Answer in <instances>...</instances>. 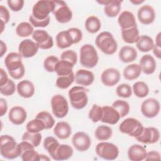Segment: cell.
Here are the masks:
<instances>
[{
  "label": "cell",
  "instance_id": "obj_1",
  "mask_svg": "<svg viewBox=\"0 0 161 161\" xmlns=\"http://www.w3.org/2000/svg\"><path fill=\"white\" fill-rule=\"evenodd\" d=\"M22 58L17 52H10L5 57L4 65L9 75L14 79H20L25 75V69L22 62Z\"/></svg>",
  "mask_w": 161,
  "mask_h": 161
},
{
  "label": "cell",
  "instance_id": "obj_2",
  "mask_svg": "<svg viewBox=\"0 0 161 161\" xmlns=\"http://www.w3.org/2000/svg\"><path fill=\"white\" fill-rule=\"evenodd\" d=\"M0 153L3 157L7 159H14L20 157L21 150L19 143L9 135H3L0 137Z\"/></svg>",
  "mask_w": 161,
  "mask_h": 161
},
{
  "label": "cell",
  "instance_id": "obj_3",
  "mask_svg": "<svg viewBox=\"0 0 161 161\" xmlns=\"http://www.w3.org/2000/svg\"><path fill=\"white\" fill-rule=\"evenodd\" d=\"M96 47L104 54L111 55L118 49V43L113 35L109 31H103L96 38Z\"/></svg>",
  "mask_w": 161,
  "mask_h": 161
},
{
  "label": "cell",
  "instance_id": "obj_4",
  "mask_svg": "<svg viewBox=\"0 0 161 161\" xmlns=\"http://www.w3.org/2000/svg\"><path fill=\"white\" fill-rule=\"evenodd\" d=\"M88 89L86 87L75 86L72 87L68 92L71 106L75 109H82L88 103Z\"/></svg>",
  "mask_w": 161,
  "mask_h": 161
},
{
  "label": "cell",
  "instance_id": "obj_5",
  "mask_svg": "<svg viewBox=\"0 0 161 161\" xmlns=\"http://www.w3.org/2000/svg\"><path fill=\"white\" fill-rule=\"evenodd\" d=\"M79 61L80 64L86 68L91 69L97 65L99 60L97 52L91 44H85L80 48Z\"/></svg>",
  "mask_w": 161,
  "mask_h": 161
},
{
  "label": "cell",
  "instance_id": "obj_6",
  "mask_svg": "<svg viewBox=\"0 0 161 161\" xmlns=\"http://www.w3.org/2000/svg\"><path fill=\"white\" fill-rule=\"evenodd\" d=\"M143 129L142 123L134 118H128L124 119L119 126L120 132L135 138L142 134Z\"/></svg>",
  "mask_w": 161,
  "mask_h": 161
},
{
  "label": "cell",
  "instance_id": "obj_7",
  "mask_svg": "<svg viewBox=\"0 0 161 161\" xmlns=\"http://www.w3.org/2000/svg\"><path fill=\"white\" fill-rule=\"evenodd\" d=\"M95 151L97 156L107 160H113L119 155V148L114 143L108 142H101L97 144Z\"/></svg>",
  "mask_w": 161,
  "mask_h": 161
},
{
  "label": "cell",
  "instance_id": "obj_8",
  "mask_svg": "<svg viewBox=\"0 0 161 161\" xmlns=\"http://www.w3.org/2000/svg\"><path fill=\"white\" fill-rule=\"evenodd\" d=\"M54 9V1L48 0L38 1L33 6L32 16L37 19H45Z\"/></svg>",
  "mask_w": 161,
  "mask_h": 161
},
{
  "label": "cell",
  "instance_id": "obj_9",
  "mask_svg": "<svg viewBox=\"0 0 161 161\" xmlns=\"http://www.w3.org/2000/svg\"><path fill=\"white\" fill-rule=\"evenodd\" d=\"M51 107L53 115L57 118H64L69 112V104L66 98L61 94H55L51 99Z\"/></svg>",
  "mask_w": 161,
  "mask_h": 161
},
{
  "label": "cell",
  "instance_id": "obj_10",
  "mask_svg": "<svg viewBox=\"0 0 161 161\" xmlns=\"http://www.w3.org/2000/svg\"><path fill=\"white\" fill-rule=\"evenodd\" d=\"M54 9L52 12L56 20L60 23H67L72 18V11L64 1H53Z\"/></svg>",
  "mask_w": 161,
  "mask_h": 161
},
{
  "label": "cell",
  "instance_id": "obj_11",
  "mask_svg": "<svg viewBox=\"0 0 161 161\" xmlns=\"http://www.w3.org/2000/svg\"><path fill=\"white\" fill-rule=\"evenodd\" d=\"M160 109L159 101L155 98H148L144 100L141 104V112L147 118L156 117Z\"/></svg>",
  "mask_w": 161,
  "mask_h": 161
},
{
  "label": "cell",
  "instance_id": "obj_12",
  "mask_svg": "<svg viewBox=\"0 0 161 161\" xmlns=\"http://www.w3.org/2000/svg\"><path fill=\"white\" fill-rule=\"evenodd\" d=\"M32 38L36 43L39 48L48 50L53 46V38L44 30H36L32 34Z\"/></svg>",
  "mask_w": 161,
  "mask_h": 161
},
{
  "label": "cell",
  "instance_id": "obj_13",
  "mask_svg": "<svg viewBox=\"0 0 161 161\" xmlns=\"http://www.w3.org/2000/svg\"><path fill=\"white\" fill-rule=\"evenodd\" d=\"M72 143L77 151L85 152L90 148L91 145V139L86 133L78 131L72 136Z\"/></svg>",
  "mask_w": 161,
  "mask_h": 161
},
{
  "label": "cell",
  "instance_id": "obj_14",
  "mask_svg": "<svg viewBox=\"0 0 161 161\" xmlns=\"http://www.w3.org/2000/svg\"><path fill=\"white\" fill-rule=\"evenodd\" d=\"M39 47L35 41L30 39L23 40L18 46V53L23 58H28L34 57L38 52Z\"/></svg>",
  "mask_w": 161,
  "mask_h": 161
},
{
  "label": "cell",
  "instance_id": "obj_15",
  "mask_svg": "<svg viewBox=\"0 0 161 161\" xmlns=\"http://www.w3.org/2000/svg\"><path fill=\"white\" fill-rule=\"evenodd\" d=\"M160 134L159 130L155 127L144 128L142 134L135 139L144 144H153L160 140Z\"/></svg>",
  "mask_w": 161,
  "mask_h": 161
},
{
  "label": "cell",
  "instance_id": "obj_16",
  "mask_svg": "<svg viewBox=\"0 0 161 161\" xmlns=\"http://www.w3.org/2000/svg\"><path fill=\"white\" fill-rule=\"evenodd\" d=\"M120 78V72L115 68H108L105 69L101 75V80L102 83L107 87L115 86L119 82Z\"/></svg>",
  "mask_w": 161,
  "mask_h": 161
},
{
  "label": "cell",
  "instance_id": "obj_17",
  "mask_svg": "<svg viewBox=\"0 0 161 161\" xmlns=\"http://www.w3.org/2000/svg\"><path fill=\"white\" fill-rule=\"evenodd\" d=\"M137 17L142 24L145 25H150L155 19V9L148 4L143 5L138 10Z\"/></svg>",
  "mask_w": 161,
  "mask_h": 161
},
{
  "label": "cell",
  "instance_id": "obj_18",
  "mask_svg": "<svg viewBox=\"0 0 161 161\" xmlns=\"http://www.w3.org/2000/svg\"><path fill=\"white\" fill-rule=\"evenodd\" d=\"M27 118V113L25 109L19 106H15L11 108L8 113V119L15 125H20L25 123Z\"/></svg>",
  "mask_w": 161,
  "mask_h": 161
},
{
  "label": "cell",
  "instance_id": "obj_19",
  "mask_svg": "<svg viewBox=\"0 0 161 161\" xmlns=\"http://www.w3.org/2000/svg\"><path fill=\"white\" fill-rule=\"evenodd\" d=\"M21 150L20 157L23 161H36L38 153L35 150V147L29 142L22 141L19 143Z\"/></svg>",
  "mask_w": 161,
  "mask_h": 161
},
{
  "label": "cell",
  "instance_id": "obj_20",
  "mask_svg": "<svg viewBox=\"0 0 161 161\" xmlns=\"http://www.w3.org/2000/svg\"><path fill=\"white\" fill-rule=\"evenodd\" d=\"M101 121L109 125L116 124L121 118L119 113L111 106H104Z\"/></svg>",
  "mask_w": 161,
  "mask_h": 161
},
{
  "label": "cell",
  "instance_id": "obj_21",
  "mask_svg": "<svg viewBox=\"0 0 161 161\" xmlns=\"http://www.w3.org/2000/svg\"><path fill=\"white\" fill-rule=\"evenodd\" d=\"M94 80L92 72L86 69H79L75 75V82L77 84L87 87L91 86Z\"/></svg>",
  "mask_w": 161,
  "mask_h": 161
},
{
  "label": "cell",
  "instance_id": "obj_22",
  "mask_svg": "<svg viewBox=\"0 0 161 161\" xmlns=\"http://www.w3.org/2000/svg\"><path fill=\"white\" fill-rule=\"evenodd\" d=\"M139 65L145 74L151 75L156 70L157 62L153 56L150 54H145L143 55L140 60Z\"/></svg>",
  "mask_w": 161,
  "mask_h": 161
},
{
  "label": "cell",
  "instance_id": "obj_23",
  "mask_svg": "<svg viewBox=\"0 0 161 161\" xmlns=\"http://www.w3.org/2000/svg\"><path fill=\"white\" fill-rule=\"evenodd\" d=\"M16 91L21 97L28 99L34 95L35 89L32 82L29 80H23L18 83Z\"/></svg>",
  "mask_w": 161,
  "mask_h": 161
},
{
  "label": "cell",
  "instance_id": "obj_24",
  "mask_svg": "<svg viewBox=\"0 0 161 161\" xmlns=\"http://www.w3.org/2000/svg\"><path fill=\"white\" fill-rule=\"evenodd\" d=\"M146 148L140 144H133L128 150V157L131 161H142L147 155Z\"/></svg>",
  "mask_w": 161,
  "mask_h": 161
},
{
  "label": "cell",
  "instance_id": "obj_25",
  "mask_svg": "<svg viewBox=\"0 0 161 161\" xmlns=\"http://www.w3.org/2000/svg\"><path fill=\"white\" fill-rule=\"evenodd\" d=\"M118 23L121 30L130 28L136 25L135 15L129 11H124L121 13L118 18Z\"/></svg>",
  "mask_w": 161,
  "mask_h": 161
},
{
  "label": "cell",
  "instance_id": "obj_26",
  "mask_svg": "<svg viewBox=\"0 0 161 161\" xmlns=\"http://www.w3.org/2000/svg\"><path fill=\"white\" fill-rule=\"evenodd\" d=\"M53 134L60 140H65L70 137L72 133L70 125L65 121L58 122L53 128Z\"/></svg>",
  "mask_w": 161,
  "mask_h": 161
},
{
  "label": "cell",
  "instance_id": "obj_27",
  "mask_svg": "<svg viewBox=\"0 0 161 161\" xmlns=\"http://www.w3.org/2000/svg\"><path fill=\"white\" fill-rule=\"evenodd\" d=\"M119 60L123 63H130L135 60L138 57L137 51L131 46H123L118 53Z\"/></svg>",
  "mask_w": 161,
  "mask_h": 161
},
{
  "label": "cell",
  "instance_id": "obj_28",
  "mask_svg": "<svg viewBox=\"0 0 161 161\" xmlns=\"http://www.w3.org/2000/svg\"><path fill=\"white\" fill-rule=\"evenodd\" d=\"M74 153V150L71 146L67 144H60L57 147L52 159L55 160H65L71 158Z\"/></svg>",
  "mask_w": 161,
  "mask_h": 161
},
{
  "label": "cell",
  "instance_id": "obj_29",
  "mask_svg": "<svg viewBox=\"0 0 161 161\" xmlns=\"http://www.w3.org/2000/svg\"><path fill=\"white\" fill-rule=\"evenodd\" d=\"M56 45L60 49H65L72 46L74 43L73 40L68 30L60 31L55 38Z\"/></svg>",
  "mask_w": 161,
  "mask_h": 161
},
{
  "label": "cell",
  "instance_id": "obj_30",
  "mask_svg": "<svg viewBox=\"0 0 161 161\" xmlns=\"http://www.w3.org/2000/svg\"><path fill=\"white\" fill-rule=\"evenodd\" d=\"M139 36V30L137 25L130 28L121 30V38L123 42L128 44L135 43Z\"/></svg>",
  "mask_w": 161,
  "mask_h": 161
},
{
  "label": "cell",
  "instance_id": "obj_31",
  "mask_svg": "<svg viewBox=\"0 0 161 161\" xmlns=\"http://www.w3.org/2000/svg\"><path fill=\"white\" fill-rule=\"evenodd\" d=\"M121 2L118 0H109L107 4L104 6V13L109 18H114L117 16L121 9Z\"/></svg>",
  "mask_w": 161,
  "mask_h": 161
},
{
  "label": "cell",
  "instance_id": "obj_32",
  "mask_svg": "<svg viewBox=\"0 0 161 161\" xmlns=\"http://www.w3.org/2000/svg\"><path fill=\"white\" fill-rule=\"evenodd\" d=\"M135 44L136 48L140 52H148L152 50L154 45V42L150 36L143 35L138 37Z\"/></svg>",
  "mask_w": 161,
  "mask_h": 161
},
{
  "label": "cell",
  "instance_id": "obj_33",
  "mask_svg": "<svg viewBox=\"0 0 161 161\" xmlns=\"http://www.w3.org/2000/svg\"><path fill=\"white\" fill-rule=\"evenodd\" d=\"M142 73V69L139 64H131L126 66L123 70V74L125 79L133 80L138 78Z\"/></svg>",
  "mask_w": 161,
  "mask_h": 161
},
{
  "label": "cell",
  "instance_id": "obj_34",
  "mask_svg": "<svg viewBox=\"0 0 161 161\" xmlns=\"http://www.w3.org/2000/svg\"><path fill=\"white\" fill-rule=\"evenodd\" d=\"M112 135V128L104 125L98 126L94 131V136L99 141H107L111 138Z\"/></svg>",
  "mask_w": 161,
  "mask_h": 161
},
{
  "label": "cell",
  "instance_id": "obj_35",
  "mask_svg": "<svg viewBox=\"0 0 161 161\" xmlns=\"http://www.w3.org/2000/svg\"><path fill=\"white\" fill-rule=\"evenodd\" d=\"M84 26L87 32L93 34L97 33L101 29V23L97 16L92 15L87 18Z\"/></svg>",
  "mask_w": 161,
  "mask_h": 161
},
{
  "label": "cell",
  "instance_id": "obj_36",
  "mask_svg": "<svg viewBox=\"0 0 161 161\" xmlns=\"http://www.w3.org/2000/svg\"><path fill=\"white\" fill-rule=\"evenodd\" d=\"M74 65L69 62L60 60H59L55 68V72L58 76H64L69 75L72 73Z\"/></svg>",
  "mask_w": 161,
  "mask_h": 161
},
{
  "label": "cell",
  "instance_id": "obj_37",
  "mask_svg": "<svg viewBox=\"0 0 161 161\" xmlns=\"http://www.w3.org/2000/svg\"><path fill=\"white\" fill-rule=\"evenodd\" d=\"M34 32V27L28 22H21L16 28V33L19 37L26 38L32 35Z\"/></svg>",
  "mask_w": 161,
  "mask_h": 161
},
{
  "label": "cell",
  "instance_id": "obj_38",
  "mask_svg": "<svg viewBox=\"0 0 161 161\" xmlns=\"http://www.w3.org/2000/svg\"><path fill=\"white\" fill-rule=\"evenodd\" d=\"M132 91L136 97L143 98L149 94V87L145 82L137 81L133 84Z\"/></svg>",
  "mask_w": 161,
  "mask_h": 161
},
{
  "label": "cell",
  "instance_id": "obj_39",
  "mask_svg": "<svg viewBox=\"0 0 161 161\" xmlns=\"http://www.w3.org/2000/svg\"><path fill=\"white\" fill-rule=\"evenodd\" d=\"M59 145L60 143L58 142V141L55 138L51 136L46 137L43 143L44 149L47 151L52 158H53L55 152Z\"/></svg>",
  "mask_w": 161,
  "mask_h": 161
},
{
  "label": "cell",
  "instance_id": "obj_40",
  "mask_svg": "<svg viewBox=\"0 0 161 161\" xmlns=\"http://www.w3.org/2000/svg\"><path fill=\"white\" fill-rule=\"evenodd\" d=\"M42 135L39 133H31L25 131L22 136V141H26L31 143L35 148L38 147L42 142Z\"/></svg>",
  "mask_w": 161,
  "mask_h": 161
},
{
  "label": "cell",
  "instance_id": "obj_41",
  "mask_svg": "<svg viewBox=\"0 0 161 161\" xmlns=\"http://www.w3.org/2000/svg\"><path fill=\"white\" fill-rule=\"evenodd\" d=\"M75 81V75L72 72L69 75L58 76L55 82L56 86L61 89H67Z\"/></svg>",
  "mask_w": 161,
  "mask_h": 161
},
{
  "label": "cell",
  "instance_id": "obj_42",
  "mask_svg": "<svg viewBox=\"0 0 161 161\" xmlns=\"http://www.w3.org/2000/svg\"><path fill=\"white\" fill-rule=\"evenodd\" d=\"M112 106L119 113L121 118H123L128 115L130 110L129 103L124 100L118 99L115 101L112 104Z\"/></svg>",
  "mask_w": 161,
  "mask_h": 161
},
{
  "label": "cell",
  "instance_id": "obj_43",
  "mask_svg": "<svg viewBox=\"0 0 161 161\" xmlns=\"http://www.w3.org/2000/svg\"><path fill=\"white\" fill-rule=\"evenodd\" d=\"M26 129V131L31 133H39L45 130V126L42 120L35 118L27 123Z\"/></svg>",
  "mask_w": 161,
  "mask_h": 161
},
{
  "label": "cell",
  "instance_id": "obj_44",
  "mask_svg": "<svg viewBox=\"0 0 161 161\" xmlns=\"http://www.w3.org/2000/svg\"><path fill=\"white\" fill-rule=\"evenodd\" d=\"M35 118L42 120L44 123L45 126V130L52 128L55 125V119L53 117L48 111H40L35 116Z\"/></svg>",
  "mask_w": 161,
  "mask_h": 161
},
{
  "label": "cell",
  "instance_id": "obj_45",
  "mask_svg": "<svg viewBox=\"0 0 161 161\" xmlns=\"http://www.w3.org/2000/svg\"><path fill=\"white\" fill-rule=\"evenodd\" d=\"M103 114V108L97 104H93L90 109L88 117L93 123H97L101 119Z\"/></svg>",
  "mask_w": 161,
  "mask_h": 161
},
{
  "label": "cell",
  "instance_id": "obj_46",
  "mask_svg": "<svg viewBox=\"0 0 161 161\" xmlns=\"http://www.w3.org/2000/svg\"><path fill=\"white\" fill-rule=\"evenodd\" d=\"M116 93L119 97L128 98L132 95V88L129 84L123 83L118 86L116 89Z\"/></svg>",
  "mask_w": 161,
  "mask_h": 161
},
{
  "label": "cell",
  "instance_id": "obj_47",
  "mask_svg": "<svg viewBox=\"0 0 161 161\" xmlns=\"http://www.w3.org/2000/svg\"><path fill=\"white\" fill-rule=\"evenodd\" d=\"M58 61V57L54 55H49L43 61V68L48 72H54L55 66Z\"/></svg>",
  "mask_w": 161,
  "mask_h": 161
},
{
  "label": "cell",
  "instance_id": "obj_48",
  "mask_svg": "<svg viewBox=\"0 0 161 161\" xmlns=\"http://www.w3.org/2000/svg\"><path fill=\"white\" fill-rule=\"evenodd\" d=\"M16 89V86L11 79H9L8 81L3 86H0V92L1 94L5 96H9L13 95Z\"/></svg>",
  "mask_w": 161,
  "mask_h": 161
},
{
  "label": "cell",
  "instance_id": "obj_49",
  "mask_svg": "<svg viewBox=\"0 0 161 161\" xmlns=\"http://www.w3.org/2000/svg\"><path fill=\"white\" fill-rule=\"evenodd\" d=\"M60 58L61 60L69 62L74 65L77 62V55L75 51L67 50L62 53Z\"/></svg>",
  "mask_w": 161,
  "mask_h": 161
},
{
  "label": "cell",
  "instance_id": "obj_50",
  "mask_svg": "<svg viewBox=\"0 0 161 161\" xmlns=\"http://www.w3.org/2000/svg\"><path fill=\"white\" fill-rule=\"evenodd\" d=\"M29 21L31 23V25L35 28H45L47 27L50 21V16L48 17L47 19H35L32 14H31L29 17Z\"/></svg>",
  "mask_w": 161,
  "mask_h": 161
},
{
  "label": "cell",
  "instance_id": "obj_51",
  "mask_svg": "<svg viewBox=\"0 0 161 161\" xmlns=\"http://www.w3.org/2000/svg\"><path fill=\"white\" fill-rule=\"evenodd\" d=\"M23 0H8L7 4L9 9L13 12H18L21 11L24 6Z\"/></svg>",
  "mask_w": 161,
  "mask_h": 161
},
{
  "label": "cell",
  "instance_id": "obj_52",
  "mask_svg": "<svg viewBox=\"0 0 161 161\" xmlns=\"http://www.w3.org/2000/svg\"><path fill=\"white\" fill-rule=\"evenodd\" d=\"M69 33L71 35V37L73 40L74 43L76 44L79 43L82 39V33L80 30L77 28H70L67 30Z\"/></svg>",
  "mask_w": 161,
  "mask_h": 161
},
{
  "label": "cell",
  "instance_id": "obj_53",
  "mask_svg": "<svg viewBox=\"0 0 161 161\" xmlns=\"http://www.w3.org/2000/svg\"><path fill=\"white\" fill-rule=\"evenodd\" d=\"M0 18L1 22L3 23L4 24H7L9 22L10 15L8 9L4 6H0Z\"/></svg>",
  "mask_w": 161,
  "mask_h": 161
},
{
  "label": "cell",
  "instance_id": "obj_54",
  "mask_svg": "<svg viewBox=\"0 0 161 161\" xmlns=\"http://www.w3.org/2000/svg\"><path fill=\"white\" fill-rule=\"evenodd\" d=\"M145 160H160V154L158 152L152 150L147 153L146 157L145 158Z\"/></svg>",
  "mask_w": 161,
  "mask_h": 161
},
{
  "label": "cell",
  "instance_id": "obj_55",
  "mask_svg": "<svg viewBox=\"0 0 161 161\" xmlns=\"http://www.w3.org/2000/svg\"><path fill=\"white\" fill-rule=\"evenodd\" d=\"M8 106L6 99L1 97L0 98V113L1 116H3L8 111Z\"/></svg>",
  "mask_w": 161,
  "mask_h": 161
},
{
  "label": "cell",
  "instance_id": "obj_56",
  "mask_svg": "<svg viewBox=\"0 0 161 161\" xmlns=\"http://www.w3.org/2000/svg\"><path fill=\"white\" fill-rule=\"evenodd\" d=\"M8 75L6 73V72L3 69L1 68L0 69V86H3L9 80Z\"/></svg>",
  "mask_w": 161,
  "mask_h": 161
},
{
  "label": "cell",
  "instance_id": "obj_57",
  "mask_svg": "<svg viewBox=\"0 0 161 161\" xmlns=\"http://www.w3.org/2000/svg\"><path fill=\"white\" fill-rule=\"evenodd\" d=\"M152 50H153V53L154 55L157 58L160 59L161 57V46L154 44Z\"/></svg>",
  "mask_w": 161,
  "mask_h": 161
},
{
  "label": "cell",
  "instance_id": "obj_58",
  "mask_svg": "<svg viewBox=\"0 0 161 161\" xmlns=\"http://www.w3.org/2000/svg\"><path fill=\"white\" fill-rule=\"evenodd\" d=\"M0 42H1L0 57H3L4 56V55L6 53V52H7V46H6V44L3 40H1Z\"/></svg>",
  "mask_w": 161,
  "mask_h": 161
},
{
  "label": "cell",
  "instance_id": "obj_59",
  "mask_svg": "<svg viewBox=\"0 0 161 161\" xmlns=\"http://www.w3.org/2000/svg\"><path fill=\"white\" fill-rule=\"evenodd\" d=\"M50 160V158L48 157V156H47L46 155H43V154H38V157H37V160L36 161H48Z\"/></svg>",
  "mask_w": 161,
  "mask_h": 161
},
{
  "label": "cell",
  "instance_id": "obj_60",
  "mask_svg": "<svg viewBox=\"0 0 161 161\" xmlns=\"http://www.w3.org/2000/svg\"><path fill=\"white\" fill-rule=\"evenodd\" d=\"M161 33L159 32L155 38V45L161 46Z\"/></svg>",
  "mask_w": 161,
  "mask_h": 161
},
{
  "label": "cell",
  "instance_id": "obj_61",
  "mask_svg": "<svg viewBox=\"0 0 161 161\" xmlns=\"http://www.w3.org/2000/svg\"><path fill=\"white\" fill-rule=\"evenodd\" d=\"M130 2L134 5H140V4H142L143 3H144L145 1H143V0H131V1H130Z\"/></svg>",
  "mask_w": 161,
  "mask_h": 161
},
{
  "label": "cell",
  "instance_id": "obj_62",
  "mask_svg": "<svg viewBox=\"0 0 161 161\" xmlns=\"http://www.w3.org/2000/svg\"><path fill=\"white\" fill-rule=\"evenodd\" d=\"M109 2V0H104V1H97V3H98L100 4H103L104 6H105L106 4H108V3Z\"/></svg>",
  "mask_w": 161,
  "mask_h": 161
}]
</instances>
